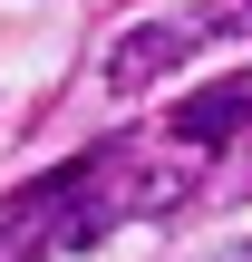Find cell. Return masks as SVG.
Wrapping results in <instances>:
<instances>
[{
  "mask_svg": "<svg viewBox=\"0 0 252 262\" xmlns=\"http://www.w3.org/2000/svg\"><path fill=\"white\" fill-rule=\"evenodd\" d=\"M223 29H252V0H214V10H194V19H155V29H136V39L107 58V78H117V88H146L175 49H204V39H223Z\"/></svg>",
  "mask_w": 252,
  "mask_h": 262,
  "instance_id": "obj_1",
  "label": "cell"
},
{
  "mask_svg": "<svg viewBox=\"0 0 252 262\" xmlns=\"http://www.w3.org/2000/svg\"><path fill=\"white\" fill-rule=\"evenodd\" d=\"M243 117H252V78H223V88H204V97L175 107V136H204V146H214V136L243 126Z\"/></svg>",
  "mask_w": 252,
  "mask_h": 262,
  "instance_id": "obj_2",
  "label": "cell"
}]
</instances>
